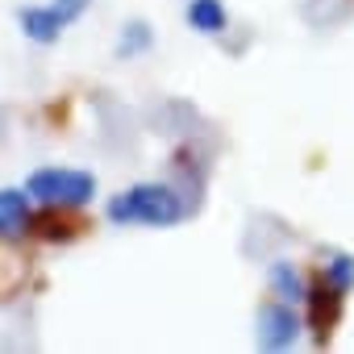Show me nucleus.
Instances as JSON below:
<instances>
[{
  "mask_svg": "<svg viewBox=\"0 0 354 354\" xmlns=\"http://www.w3.org/2000/svg\"><path fill=\"white\" fill-rule=\"evenodd\" d=\"M17 26H21V34H26L30 42H38V46H55L71 21H67L55 5H30V9L17 13Z\"/></svg>",
  "mask_w": 354,
  "mask_h": 354,
  "instance_id": "obj_5",
  "label": "nucleus"
},
{
  "mask_svg": "<svg viewBox=\"0 0 354 354\" xmlns=\"http://www.w3.org/2000/svg\"><path fill=\"white\" fill-rule=\"evenodd\" d=\"M267 275H271V292H275V300H283V304H300V300H304L308 283H304V275H300L288 259H275Z\"/></svg>",
  "mask_w": 354,
  "mask_h": 354,
  "instance_id": "obj_7",
  "label": "nucleus"
},
{
  "mask_svg": "<svg viewBox=\"0 0 354 354\" xmlns=\"http://www.w3.org/2000/svg\"><path fill=\"white\" fill-rule=\"evenodd\" d=\"M26 196L42 209H84L96 196V175L80 167H38L26 175Z\"/></svg>",
  "mask_w": 354,
  "mask_h": 354,
  "instance_id": "obj_2",
  "label": "nucleus"
},
{
  "mask_svg": "<svg viewBox=\"0 0 354 354\" xmlns=\"http://www.w3.org/2000/svg\"><path fill=\"white\" fill-rule=\"evenodd\" d=\"M104 217H109L113 225H150V230H167V225H175V221L184 217V201H180V192H175V188L146 180V184H133V188L117 192V196L104 205Z\"/></svg>",
  "mask_w": 354,
  "mask_h": 354,
  "instance_id": "obj_1",
  "label": "nucleus"
},
{
  "mask_svg": "<svg viewBox=\"0 0 354 354\" xmlns=\"http://www.w3.org/2000/svg\"><path fill=\"white\" fill-rule=\"evenodd\" d=\"M300 329H304V325H300V317L292 313V304L275 300V304H263V308H259L254 342H259L263 350H288V346H296Z\"/></svg>",
  "mask_w": 354,
  "mask_h": 354,
  "instance_id": "obj_3",
  "label": "nucleus"
},
{
  "mask_svg": "<svg viewBox=\"0 0 354 354\" xmlns=\"http://www.w3.org/2000/svg\"><path fill=\"white\" fill-rule=\"evenodd\" d=\"M30 205L26 188H0V238H21L30 230Z\"/></svg>",
  "mask_w": 354,
  "mask_h": 354,
  "instance_id": "obj_6",
  "label": "nucleus"
},
{
  "mask_svg": "<svg viewBox=\"0 0 354 354\" xmlns=\"http://www.w3.org/2000/svg\"><path fill=\"white\" fill-rule=\"evenodd\" d=\"M342 300H346V292L333 288L325 275L304 292V304H308V329H313L317 342H329V333H333V325H337V317H342Z\"/></svg>",
  "mask_w": 354,
  "mask_h": 354,
  "instance_id": "obj_4",
  "label": "nucleus"
},
{
  "mask_svg": "<svg viewBox=\"0 0 354 354\" xmlns=\"http://www.w3.org/2000/svg\"><path fill=\"white\" fill-rule=\"evenodd\" d=\"M50 5H55L67 21H80V17H84V9L92 5V0H50Z\"/></svg>",
  "mask_w": 354,
  "mask_h": 354,
  "instance_id": "obj_11",
  "label": "nucleus"
},
{
  "mask_svg": "<svg viewBox=\"0 0 354 354\" xmlns=\"http://www.w3.org/2000/svg\"><path fill=\"white\" fill-rule=\"evenodd\" d=\"M188 26H192L196 34L213 38V34H221V30L230 26V13H225L221 0H188Z\"/></svg>",
  "mask_w": 354,
  "mask_h": 354,
  "instance_id": "obj_8",
  "label": "nucleus"
},
{
  "mask_svg": "<svg viewBox=\"0 0 354 354\" xmlns=\"http://www.w3.org/2000/svg\"><path fill=\"white\" fill-rule=\"evenodd\" d=\"M46 213H50V217H42L38 225L30 221V230H34L38 238H46V242H67V238H75V234H80V225H75V221H59V217H55V209H46Z\"/></svg>",
  "mask_w": 354,
  "mask_h": 354,
  "instance_id": "obj_9",
  "label": "nucleus"
},
{
  "mask_svg": "<svg viewBox=\"0 0 354 354\" xmlns=\"http://www.w3.org/2000/svg\"><path fill=\"white\" fill-rule=\"evenodd\" d=\"M333 288H342V292H350L354 288V259L350 254H333L329 263H325V271H321Z\"/></svg>",
  "mask_w": 354,
  "mask_h": 354,
  "instance_id": "obj_10",
  "label": "nucleus"
}]
</instances>
